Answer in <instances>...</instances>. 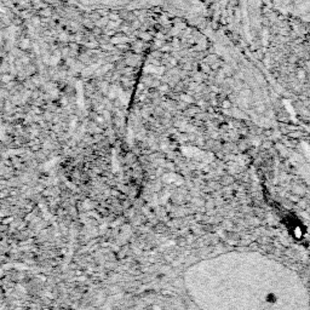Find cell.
<instances>
[{"instance_id":"1","label":"cell","mask_w":310,"mask_h":310,"mask_svg":"<svg viewBox=\"0 0 310 310\" xmlns=\"http://www.w3.org/2000/svg\"><path fill=\"white\" fill-rule=\"evenodd\" d=\"M272 5L282 15L303 22L310 21V0H271Z\"/></svg>"}]
</instances>
